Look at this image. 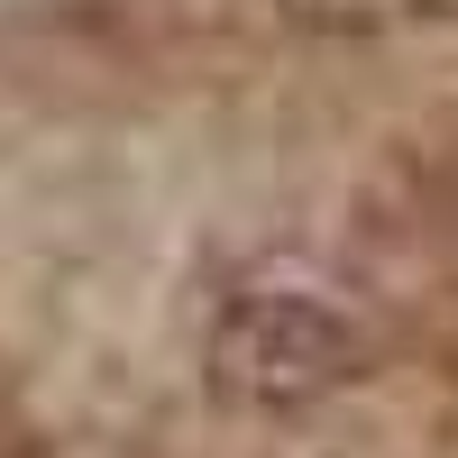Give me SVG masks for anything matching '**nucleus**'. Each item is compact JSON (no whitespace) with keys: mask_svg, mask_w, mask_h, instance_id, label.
Returning a JSON list of instances; mask_svg holds the SVG:
<instances>
[{"mask_svg":"<svg viewBox=\"0 0 458 458\" xmlns=\"http://www.w3.org/2000/svg\"><path fill=\"white\" fill-rule=\"evenodd\" d=\"M321 28H422V19H458V0H293Z\"/></svg>","mask_w":458,"mask_h":458,"instance_id":"2","label":"nucleus"},{"mask_svg":"<svg viewBox=\"0 0 458 458\" xmlns=\"http://www.w3.org/2000/svg\"><path fill=\"white\" fill-rule=\"evenodd\" d=\"M358 367H367L358 312H349V302H330V293H312V284H248V293L220 312V330H211V376H220V394L266 403V412L321 403V394L349 386Z\"/></svg>","mask_w":458,"mask_h":458,"instance_id":"1","label":"nucleus"}]
</instances>
